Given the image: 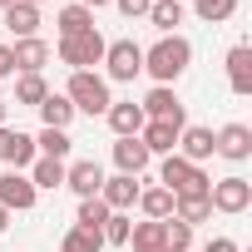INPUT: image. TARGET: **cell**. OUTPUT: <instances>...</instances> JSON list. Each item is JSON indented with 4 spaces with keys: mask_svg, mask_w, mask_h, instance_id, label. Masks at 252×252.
Masks as SVG:
<instances>
[{
    "mask_svg": "<svg viewBox=\"0 0 252 252\" xmlns=\"http://www.w3.org/2000/svg\"><path fill=\"white\" fill-rule=\"evenodd\" d=\"M79 5L84 10H99V5H114V0H79Z\"/></svg>",
    "mask_w": 252,
    "mask_h": 252,
    "instance_id": "obj_36",
    "label": "cell"
},
{
    "mask_svg": "<svg viewBox=\"0 0 252 252\" xmlns=\"http://www.w3.org/2000/svg\"><path fill=\"white\" fill-rule=\"evenodd\" d=\"M0 15H5V30H10L15 40H30V35H40V10H35V5H25V0L5 5Z\"/></svg>",
    "mask_w": 252,
    "mask_h": 252,
    "instance_id": "obj_19",
    "label": "cell"
},
{
    "mask_svg": "<svg viewBox=\"0 0 252 252\" xmlns=\"http://www.w3.org/2000/svg\"><path fill=\"white\" fill-rule=\"evenodd\" d=\"M173 154L203 168V158H213V129H203V124H188V129L178 134V149H173Z\"/></svg>",
    "mask_w": 252,
    "mask_h": 252,
    "instance_id": "obj_17",
    "label": "cell"
},
{
    "mask_svg": "<svg viewBox=\"0 0 252 252\" xmlns=\"http://www.w3.org/2000/svg\"><path fill=\"white\" fill-rule=\"evenodd\" d=\"M5 5H15V0H0V10H5Z\"/></svg>",
    "mask_w": 252,
    "mask_h": 252,
    "instance_id": "obj_40",
    "label": "cell"
},
{
    "mask_svg": "<svg viewBox=\"0 0 252 252\" xmlns=\"http://www.w3.org/2000/svg\"><path fill=\"white\" fill-rule=\"evenodd\" d=\"M193 10H198V20L222 25V20H232V15H237V0H193Z\"/></svg>",
    "mask_w": 252,
    "mask_h": 252,
    "instance_id": "obj_31",
    "label": "cell"
},
{
    "mask_svg": "<svg viewBox=\"0 0 252 252\" xmlns=\"http://www.w3.org/2000/svg\"><path fill=\"white\" fill-rule=\"evenodd\" d=\"M158 183H163L168 193H208V188H213V178H208L198 163L178 158V154H168V158H163V168H158Z\"/></svg>",
    "mask_w": 252,
    "mask_h": 252,
    "instance_id": "obj_3",
    "label": "cell"
},
{
    "mask_svg": "<svg viewBox=\"0 0 252 252\" xmlns=\"http://www.w3.org/2000/svg\"><path fill=\"white\" fill-rule=\"evenodd\" d=\"M188 64H193V45L183 35H158V45L144 50V74H154V84L173 89V79L188 74Z\"/></svg>",
    "mask_w": 252,
    "mask_h": 252,
    "instance_id": "obj_1",
    "label": "cell"
},
{
    "mask_svg": "<svg viewBox=\"0 0 252 252\" xmlns=\"http://www.w3.org/2000/svg\"><path fill=\"white\" fill-rule=\"evenodd\" d=\"M35 158H40V154H35V139L5 124V129H0V163H5V168H15V173H25Z\"/></svg>",
    "mask_w": 252,
    "mask_h": 252,
    "instance_id": "obj_8",
    "label": "cell"
},
{
    "mask_svg": "<svg viewBox=\"0 0 252 252\" xmlns=\"http://www.w3.org/2000/svg\"><path fill=\"white\" fill-rule=\"evenodd\" d=\"M45 94H50L45 74H20V79H15V104H25V109H40V104H45Z\"/></svg>",
    "mask_w": 252,
    "mask_h": 252,
    "instance_id": "obj_28",
    "label": "cell"
},
{
    "mask_svg": "<svg viewBox=\"0 0 252 252\" xmlns=\"http://www.w3.org/2000/svg\"><path fill=\"white\" fill-rule=\"evenodd\" d=\"M139 208H144V218L163 222V218H173V193H168L163 183H154V188H139Z\"/></svg>",
    "mask_w": 252,
    "mask_h": 252,
    "instance_id": "obj_23",
    "label": "cell"
},
{
    "mask_svg": "<svg viewBox=\"0 0 252 252\" xmlns=\"http://www.w3.org/2000/svg\"><path fill=\"white\" fill-rule=\"evenodd\" d=\"M64 99L74 104V114H109V104H114V94H109V79L104 74H94V69H74L69 74V89H64Z\"/></svg>",
    "mask_w": 252,
    "mask_h": 252,
    "instance_id": "obj_2",
    "label": "cell"
},
{
    "mask_svg": "<svg viewBox=\"0 0 252 252\" xmlns=\"http://www.w3.org/2000/svg\"><path fill=\"white\" fill-rule=\"evenodd\" d=\"M173 218H178V222H188V227L208 222V218H213L208 193H173Z\"/></svg>",
    "mask_w": 252,
    "mask_h": 252,
    "instance_id": "obj_20",
    "label": "cell"
},
{
    "mask_svg": "<svg viewBox=\"0 0 252 252\" xmlns=\"http://www.w3.org/2000/svg\"><path fill=\"white\" fill-rule=\"evenodd\" d=\"M183 129H188V124H168V119H149L144 129H139V144H144L149 154H163V158H168V154L178 149V134H183Z\"/></svg>",
    "mask_w": 252,
    "mask_h": 252,
    "instance_id": "obj_11",
    "label": "cell"
},
{
    "mask_svg": "<svg viewBox=\"0 0 252 252\" xmlns=\"http://www.w3.org/2000/svg\"><path fill=\"white\" fill-rule=\"evenodd\" d=\"M213 154H222L227 163H247L252 158V129L247 124H222L213 134Z\"/></svg>",
    "mask_w": 252,
    "mask_h": 252,
    "instance_id": "obj_9",
    "label": "cell"
},
{
    "mask_svg": "<svg viewBox=\"0 0 252 252\" xmlns=\"http://www.w3.org/2000/svg\"><path fill=\"white\" fill-rule=\"evenodd\" d=\"M104 50H109V40H104L99 30H84V35L60 40V64H69V69H89V64H104Z\"/></svg>",
    "mask_w": 252,
    "mask_h": 252,
    "instance_id": "obj_4",
    "label": "cell"
},
{
    "mask_svg": "<svg viewBox=\"0 0 252 252\" xmlns=\"http://www.w3.org/2000/svg\"><path fill=\"white\" fill-rule=\"evenodd\" d=\"M35 198H40V188L30 183V173H15V168L0 173V208L5 213H30Z\"/></svg>",
    "mask_w": 252,
    "mask_h": 252,
    "instance_id": "obj_7",
    "label": "cell"
},
{
    "mask_svg": "<svg viewBox=\"0 0 252 252\" xmlns=\"http://www.w3.org/2000/svg\"><path fill=\"white\" fill-rule=\"evenodd\" d=\"M55 25H60V40L84 35V30H94V10H84V5H64V10L55 15Z\"/></svg>",
    "mask_w": 252,
    "mask_h": 252,
    "instance_id": "obj_26",
    "label": "cell"
},
{
    "mask_svg": "<svg viewBox=\"0 0 252 252\" xmlns=\"http://www.w3.org/2000/svg\"><path fill=\"white\" fill-rule=\"evenodd\" d=\"M149 25H154L158 35H178V25H183V0H154V5H149Z\"/></svg>",
    "mask_w": 252,
    "mask_h": 252,
    "instance_id": "obj_21",
    "label": "cell"
},
{
    "mask_svg": "<svg viewBox=\"0 0 252 252\" xmlns=\"http://www.w3.org/2000/svg\"><path fill=\"white\" fill-rule=\"evenodd\" d=\"M129 247H134V252H168V247H163V222H154V218L134 222V232H129Z\"/></svg>",
    "mask_w": 252,
    "mask_h": 252,
    "instance_id": "obj_24",
    "label": "cell"
},
{
    "mask_svg": "<svg viewBox=\"0 0 252 252\" xmlns=\"http://www.w3.org/2000/svg\"><path fill=\"white\" fill-rule=\"evenodd\" d=\"M69 119H74V104L64 94H45V104H40V124L45 129H69Z\"/></svg>",
    "mask_w": 252,
    "mask_h": 252,
    "instance_id": "obj_25",
    "label": "cell"
},
{
    "mask_svg": "<svg viewBox=\"0 0 252 252\" xmlns=\"http://www.w3.org/2000/svg\"><path fill=\"white\" fill-rule=\"evenodd\" d=\"M222 64H227V89L232 94H252V45H232Z\"/></svg>",
    "mask_w": 252,
    "mask_h": 252,
    "instance_id": "obj_18",
    "label": "cell"
},
{
    "mask_svg": "<svg viewBox=\"0 0 252 252\" xmlns=\"http://www.w3.org/2000/svg\"><path fill=\"white\" fill-rule=\"evenodd\" d=\"M114 163H119V173H129V178H144V168L154 163V154L139 144V134H134V139H114Z\"/></svg>",
    "mask_w": 252,
    "mask_h": 252,
    "instance_id": "obj_16",
    "label": "cell"
},
{
    "mask_svg": "<svg viewBox=\"0 0 252 252\" xmlns=\"http://www.w3.org/2000/svg\"><path fill=\"white\" fill-rule=\"evenodd\" d=\"M104 64H109V79H119V84H134V79L144 74V45H134V40H109V50H104Z\"/></svg>",
    "mask_w": 252,
    "mask_h": 252,
    "instance_id": "obj_6",
    "label": "cell"
},
{
    "mask_svg": "<svg viewBox=\"0 0 252 252\" xmlns=\"http://www.w3.org/2000/svg\"><path fill=\"white\" fill-rule=\"evenodd\" d=\"M60 252H104V237L99 232H84V227H69L64 242H60Z\"/></svg>",
    "mask_w": 252,
    "mask_h": 252,
    "instance_id": "obj_32",
    "label": "cell"
},
{
    "mask_svg": "<svg viewBox=\"0 0 252 252\" xmlns=\"http://www.w3.org/2000/svg\"><path fill=\"white\" fill-rule=\"evenodd\" d=\"M64 188H74L79 198H99V188H104V168H99L94 158L64 163Z\"/></svg>",
    "mask_w": 252,
    "mask_h": 252,
    "instance_id": "obj_12",
    "label": "cell"
},
{
    "mask_svg": "<svg viewBox=\"0 0 252 252\" xmlns=\"http://www.w3.org/2000/svg\"><path fill=\"white\" fill-rule=\"evenodd\" d=\"M0 79H15V55H10V45H0Z\"/></svg>",
    "mask_w": 252,
    "mask_h": 252,
    "instance_id": "obj_35",
    "label": "cell"
},
{
    "mask_svg": "<svg viewBox=\"0 0 252 252\" xmlns=\"http://www.w3.org/2000/svg\"><path fill=\"white\" fill-rule=\"evenodd\" d=\"M5 227H10V213H5V208H0V232H5Z\"/></svg>",
    "mask_w": 252,
    "mask_h": 252,
    "instance_id": "obj_37",
    "label": "cell"
},
{
    "mask_svg": "<svg viewBox=\"0 0 252 252\" xmlns=\"http://www.w3.org/2000/svg\"><path fill=\"white\" fill-rule=\"evenodd\" d=\"M104 119H109V129H114V139H134V134L144 129V124H149V119H144V109H139L134 99H114Z\"/></svg>",
    "mask_w": 252,
    "mask_h": 252,
    "instance_id": "obj_14",
    "label": "cell"
},
{
    "mask_svg": "<svg viewBox=\"0 0 252 252\" xmlns=\"http://www.w3.org/2000/svg\"><path fill=\"white\" fill-rule=\"evenodd\" d=\"M203 252H242V247H237L232 237H208V242H203Z\"/></svg>",
    "mask_w": 252,
    "mask_h": 252,
    "instance_id": "obj_34",
    "label": "cell"
},
{
    "mask_svg": "<svg viewBox=\"0 0 252 252\" xmlns=\"http://www.w3.org/2000/svg\"><path fill=\"white\" fill-rule=\"evenodd\" d=\"M144 119H168V124H188V114H183V104H178V94L168 89V84H154L149 94H144Z\"/></svg>",
    "mask_w": 252,
    "mask_h": 252,
    "instance_id": "obj_10",
    "label": "cell"
},
{
    "mask_svg": "<svg viewBox=\"0 0 252 252\" xmlns=\"http://www.w3.org/2000/svg\"><path fill=\"white\" fill-rule=\"evenodd\" d=\"M114 5H119V15H129V20H149L154 0H114Z\"/></svg>",
    "mask_w": 252,
    "mask_h": 252,
    "instance_id": "obj_33",
    "label": "cell"
},
{
    "mask_svg": "<svg viewBox=\"0 0 252 252\" xmlns=\"http://www.w3.org/2000/svg\"><path fill=\"white\" fill-rule=\"evenodd\" d=\"M10 55H15V74H40L45 64H50V45L40 40V35H30V40H15L10 45Z\"/></svg>",
    "mask_w": 252,
    "mask_h": 252,
    "instance_id": "obj_15",
    "label": "cell"
},
{
    "mask_svg": "<svg viewBox=\"0 0 252 252\" xmlns=\"http://www.w3.org/2000/svg\"><path fill=\"white\" fill-rule=\"evenodd\" d=\"M0 129H5V99H0Z\"/></svg>",
    "mask_w": 252,
    "mask_h": 252,
    "instance_id": "obj_38",
    "label": "cell"
},
{
    "mask_svg": "<svg viewBox=\"0 0 252 252\" xmlns=\"http://www.w3.org/2000/svg\"><path fill=\"white\" fill-rule=\"evenodd\" d=\"M99 198H104V208H109V213H129V208L139 203V178H129V173H114V178H104Z\"/></svg>",
    "mask_w": 252,
    "mask_h": 252,
    "instance_id": "obj_13",
    "label": "cell"
},
{
    "mask_svg": "<svg viewBox=\"0 0 252 252\" xmlns=\"http://www.w3.org/2000/svg\"><path fill=\"white\" fill-rule=\"evenodd\" d=\"M129 232H134V218H129V213H109V222L99 227V237H104L109 247H129Z\"/></svg>",
    "mask_w": 252,
    "mask_h": 252,
    "instance_id": "obj_30",
    "label": "cell"
},
{
    "mask_svg": "<svg viewBox=\"0 0 252 252\" xmlns=\"http://www.w3.org/2000/svg\"><path fill=\"white\" fill-rule=\"evenodd\" d=\"M25 5H35V10H40V5H45V0H25Z\"/></svg>",
    "mask_w": 252,
    "mask_h": 252,
    "instance_id": "obj_39",
    "label": "cell"
},
{
    "mask_svg": "<svg viewBox=\"0 0 252 252\" xmlns=\"http://www.w3.org/2000/svg\"><path fill=\"white\" fill-rule=\"evenodd\" d=\"M109 222V208H104V198H79V218H74V227H84V232H99Z\"/></svg>",
    "mask_w": 252,
    "mask_h": 252,
    "instance_id": "obj_29",
    "label": "cell"
},
{
    "mask_svg": "<svg viewBox=\"0 0 252 252\" xmlns=\"http://www.w3.org/2000/svg\"><path fill=\"white\" fill-rule=\"evenodd\" d=\"M25 173H30V183H35V188H50V193H55V188H64V163H60V158H35Z\"/></svg>",
    "mask_w": 252,
    "mask_h": 252,
    "instance_id": "obj_27",
    "label": "cell"
},
{
    "mask_svg": "<svg viewBox=\"0 0 252 252\" xmlns=\"http://www.w3.org/2000/svg\"><path fill=\"white\" fill-rule=\"evenodd\" d=\"M69 149H74V139H69V129H40L35 134V154L40 158H69Z\"/></svg>",
    "mask_w": 252,
    "mask_h": 252,
    "instance_id": "obj_22",
    "label": "cell"
},
{
    "mask_svg": "<svg viewBox=\"0 0 252 252\" xmlns=\"http://www.w3.org/2000/svg\"><path fill=\"white\" fill-rule=\"evenodd\" d=\"M208 203H213V213L237 218V213H247V208H252V183H247L242 173H227V178H218V183L208 188Z\"/></svg>",
    "mask_w": 252,
    "mask_h": 252,
    "instance_id": "obj_5",
    "label": "cell"
}]
</instances>
